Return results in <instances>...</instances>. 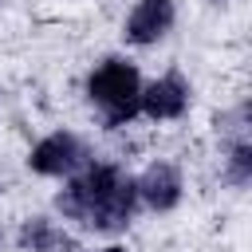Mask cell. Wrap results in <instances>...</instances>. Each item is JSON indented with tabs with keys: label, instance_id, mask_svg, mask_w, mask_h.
<instances>
[{
	"label": "cell",
	"instance_id": "3957f363",
	"mask_svg": "<svg viewBox=\"0 0 252 252\" xmlns=\"http://www.w3.org/2000/svg\"><path fill=\"white\" fill-rule=\"evenodd\" d=\"M83 161H87V150H83V142H79L75 134H67V130L47 134V138L32 150V158H28V165H32L35 173H43V177H71Z\"/></svg>",
	"mask_w": 252,
	"mask_h": 252
},
{
	"label": "cell",
	"instance_id": "52a82bcc",
	"mask_svg": "<svg viewBox=\"0 0 252 252\" xmlns=\"http://www.w3.org/2000/svg\"><path fill=\"white\" fill-rule=\"evenodd\" d=\"M67 244V236L47 220V217H35V220H28L24 228H20V248L24 252H55V248H63Z\"/></svg>",
	"mask_w": 252,
	"mask_h": 252
},
{
	"label": "cell",
	"instance_id": "277c9868",
	"mask_svg": "<svg viewBox=\"0 0 252 252\" xmlns=\"http://www.w3.org/2000/svg\"><path fill=\"white\" fill-rule=\"evenodd\" d=\"M185 106H189V83H185L177 71H169V75L154 79L150 87H142V102H138V110H146V114L158 118V122H165V118H181Z\"/></svg>",
	"mask_w": 252,
	"mask_h": 252
},
{
	"label": "cell",
	"instance_id": "7a4b0ae2",
	"mask_svg": "<svg viewBox=\"0 0 252 252\" xmlns=\"http://www.w3.org/2000/svg\"><path fill=\"white\" fill-rule=\"evenodd\" d=\"M87 94L102 110L106 126H122V122H130L138 114L142 79H138L134 63H126V59H102L91 71V79H87Z\"/></svg>",
	"mask_w": 252,
	"mask_h": 252
},
{
	"label": "cell",
	"instance_id": "9c48e42d",
	"mask_svg": "<svg viewBox=\"0 0 252 252\" xmlns=\"http://www.w3.org/2000/svg\"><path fill=\"white\" fill-rule=\"evenodd\" d=\"M98 252H126V248H118V244H110V248H98Z\"/></svg>",
	"mask_w": 252,
	"mask_h": 252
},
{
	"label": "cell",
	"instance_id": "ba28073f",
	"mask_svg": "<svg viewBox=\"0 0 252 252\" xmlns=\"http://www.w3.org/2000/svg\"><path fill=\"white\" fill-rule=\"evenodd\" d=\"M228 177H232V185H248V177H252V146L248 142H236L228 150Z\"/></svg>",
	"mask_w": 252,
	"mask_h": 252
},
{
	"label": "cell",
	"instance_id": "6da1fadb",
	"mask_svg": "<svg viewBox=\"0 0 252 252\" xmlns=\"http://www.w3.org/2000/svg\"><path fill=\"white\" fill-rule=\"evenodd\" d=\"M134 205H138L134 177H126L118 165H106V161L75 173L67 181V189L55 197V209L67 220H79L98 232L126 228V220L134 217Z\"/></svg>",
	"mask_w": 252,
	"mask_h": 252
},
{
	"label": "cell",
	"instance_id": "5b68a950",
	"mask_svg": "<svg viewBox=\"0 0 252 252\" xmlns=\"http://www.w3.org/2000/svg\"><path fill=\"white\" fill-rule=\"evenodd\" d=\"M173 16H177L173 0H138L134 12H130V20H126V39L138 43V47H146V43L161 39L173 28Z\"/></svg>",
	"mask_w": 252,
	"mask_h": 252
},
{
	"label": "cell",
	"instance_id": "8992f818",
	"mask_svg": "<svg viewBox=\"0 0 252 252\" xmlns=\"http://www.w3.org/2000/svg\"><path fill=\"white\" fill-rule=\"evenodd\" d=\"M134 189H138V201H146L150 209L165 213V209H173V205L181 201V173H177V165H169V161H154V165L134 181Z\"/></svg>",
	"mask_w": 252,
	"mask_h": 252
}]
</instances>
